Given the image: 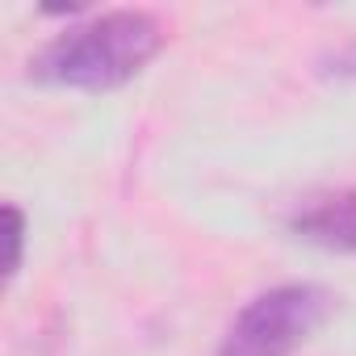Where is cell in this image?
<instances>
[{
	"label": "cell",
	"instance_id": "cell-1",
	"mask_svg": "<svg viewBox=\"0 0 356 356\" xmlns=\"http://www.w3.org/2000/svg\"><path fill=\"white\" fill-rule=\"evenodd\" d=\"M163 47V30L151 13L118 9L101 13L67 34H59L34 63L30 76L59 88L80 92H109L126 80H134Z\"/></svg>",
	"mask_w": 356,
	"mask_h": 356
},
{
	"label": "cell",
	"instance_id": "cell-2",
	"mask_svg": "<svg viewBox=\"0 0 356 356\" xmlns=\"http://www.w3.org/2000/svg\"><path fill=\"white\" fill-rule=\"evenodd\" d=\"M331 306L335 298L323 285H277L235 314L218 356H293L327 323Z\"/></svg>",
	"mask_w": 356,
	"mask_h": 356
},
{
	"label": "cell",
	"instance_id": "cell-3",
	"mask_svg": "<svg viewBox=\"0 0 356 356\" xmlns=\"http://www.w3.org/2000/svg\"><path fill=\"white\" fill-rule=\"evenodd\" d=\"M289 231L327 252H356V189L310 197L302 210H293Z\"/></svg>",
	"mask_w": 356,
	"mask_h": 356
},
{
	"label": "cell",
	"instance_id": "cell-4",
	"mask_svg": "<svg viewBox=\"0 0 356 356\" xmlns=\"http://www.w3.org/2000/svg\"><path fill=\"white\" fill-rule=\"evenodd\" d=\"M5 222H9V268H5V277L13 281L22 268V252H26V214L17 206H5Z\"/></svg>",
	"mask_w": 356,
	"mask_h": 356
},
{
	"label": "cell",
	"instance_id": "cell-5",
	"mask_svg": "<svg viewBox=\"0 0 356 356\" xmlns=\"http://www.w3.org/2000/svg\"><path fill=\"white\" fill-rule=\"evenodd\" d=\"M327 72H331V76H356V42L343 47V51H335V55L327 59Z\"/></svg>",
	"mask_w": 356,
	"mask_h": 356
}]
</instances>
